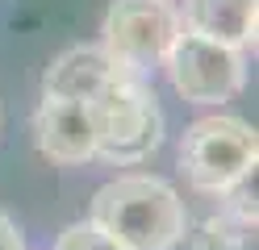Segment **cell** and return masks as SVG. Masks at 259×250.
I'll return each mask as SVG.
<instances>
[{
  "mask_svg": "<svg viewBox=\"0 0 259 250\" xmlns=\"http://www.w3.org/2000/svg\"><path fill=\"white\" fill-rule=\"evenodd\" d=\"M88 221L121 250H171L188 233V209L159 175H117L96 188Z\"/></svg>",
  "mask_w": 259,
  "mask_h": 250,
  "instance_id": "obj_1",
  "label": "cell"
},
{
  "mask_svg": "<svg viewBox=\"0 0 259 250\" xmlns=\"http://www.w3.org/2000/svg\"><path fill=\"white\" fill-rule=\"evenodd\" d=\"M92 125H96V155L105 163H142L151 159L159 142H163V109H159L155 92L138 75H117L109 79L101 92L88 96Z\"/></svg>",
  "mask_w": 259,
  "mask_h": 250,
  "instance_id": "obj_2",
  "label": "cell"
},
{
  "mask_svg": "<svg viewBox=\"0 0 259 250\" xmlns=\"http://www.w3.org/2000/svg\"><path fill=\"white\" fill-rule=\"evenodd\" d=\"M180 175L201 192L222 196L230 183H238L247 171H255L259 159V142L255 129L238 117H197L184 133H180Z\"/></svg>",
  "mask_w": 259,
  "mask_h": 250,
  "instance_id": "obj_3",
  "label": "cell"
},
{
  "mask_svg": "<svg viewBox=\"0 0 259 250\" xmlns=\"http://www.w3.org/2000/svg\"><path fill=\"white\" fill-rule=\"evenodd\" d=\"M176 33L180 13L171 0H113L101 25V50L121 71L147 79L155 67H163Z\"/></svg>",
  "mask_w": 259,
  "mask_h": 250,
  "instance_id": "obj_4",
  "label": "cell"
},
{
  "mask_svg": "<svg viewBox=\"0 0 259 250\" xmlns=\"http://www.w3.org/2000/svg\"><path fill=\"white\" fill-rule=\"evenodd\" d=\"M167 79L188 105H226L242 92L247 83V59L234 46L209 42L201 33L180 29L167 50Z\"/></svg>",
  "mask_w": 259,
  "mask_h": 250,
  "instance_id": "obj_5",
  "label": "cell"
},
{
  "mask_svg": "<svg viewBox=\"0 0 259 250\" xmlns=\"http://www.w3.org/2000/svg\"><path fill=\"white\" fill-rule=\"evenodd\" d=\"M34 146L42 159L59 167L88 163L96 155V125L88 100H67V96H42L34 113Z\"/></svg>",
  "mask_w": 259,
  "mask_h": 250,
  "instance_id": "obj_6",
  "label": "cell"
},
{
  "mask_svg": "<svg viewBox=\"0 0 259 250\" xmlns=\"http://www.w3.org/2000/svg\"><path fill=\"white\" fill-rule=\"evenodd\" d=\"M176 13H180V29L188 33H201V38L234 50H255V0H184V9Z\"/></svg>",
  "mask_w": 259,
  "mask_h": 250,
  "instance_id": "obj_7",
  "label": "cell"
},
{
  "mask_svg": "<svg viewBox=\"0 0 259 250\" xmlns=\"http://www.w3.org/2000/svg\"><path fill=\"white\" fill-rule=\"evenodd\" d=\"M130 75L113 63L101 46H71L46 67L42 75V96H67V100H88L92 92H101L109 79Z\"/></svg>",
  "mask_w": 259,
  "mask_h": 250,
  "instance_id": "obj_8",
  "label": "cell"
},
{
  "mask_svg": "<svg viewBox=\"0 0 259 250\" xmlns=\"http://www.w3.org/2000/svg\"><path fill=\"white\" fill-rule=\"evenodd\" d=\"M188 250H255V221L222 209L201 225V233H192Z\"/></svg>",
  "mask_w": 259,
  "mask_h": 250,
  "instance_id": "obj_9",
  "label": "cell"
},
{
  "mask_svg": "<svg viewBox=\"0 0 259 250\" xmlns=\"http://www.w3.org/2000/svg\"><path fill=\"white\" fill-rule=\"evenodd\" d=\"M55 250H121V246L113 242L109 233H101L92 221H75V225H67L59 233Z\"/></svg>",
  "mask_w": 259,
  "mask_h": 250,
  "instance_id": "obj_10",
  "label": "cell"
},
{
  "mask_svg": "<svg viewBox=\"0 0 259 250\" xmlns=\"http://www.w3.org/2000/svg\"><path fill=\"white\" fill-rule=\"evenodd\" d=\"M0 250H25V238L9 213H0Z\"/></svg>",
  "mask_w": 259,
  "mask_h": 250,
  "instance_id": "obj_11",
  "label": "cell"
}]
</instances>
